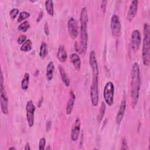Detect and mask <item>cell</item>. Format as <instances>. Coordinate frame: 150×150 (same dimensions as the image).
<instances>
[{"instance_id":"17","label":"cell","mask_w":150,"mask_h":150,"mask_svg":"<svg viewBox=\"0 0 150 150\" xmlns=\"http://www.w3.org/2000/svg\"><path fill=\"white\" fill-rule=\"evenodd\" d=\"M54 70V63L52 61L49 62L46 66V77L48 81H50L53 78Z\"/></svg>"},{"instance_id":"31","label":"cell","mask_w":150,"mask_h":150,"mask_svg":"<svg viewBox=\"0 0 150 150\" xmlns=\"http://www.w3.org/2000/svg\"><path fill=\"white\" fill-rule=\"evenodd\" d=\"M43 11H40V12L39 13V15H38V17H37L36 20V22L37 23L39 22L42 20V19L43 18Z\"/></svg>"},{"instance_id":"5","label":"cell","mask_w":150,"mask_h":150,"mask_svg":"<svg viewBox=\"0 0 150 150\" xmlns=\"http://www.w3.org/2000/svg\"><path fill=\"white\" fill-rule=\"evenodd\" d=\"M98 91V75L92 74V81L90 86V94L92 105L97 106L98 103L99 98Z\"/></svg>"},{"instance_id":"7","label":"cell","mask_w":150,"mask_h":150,"mask_svg":"<svg viewBox=\"0 0 150 150\" xmlns=\"http://www.w3.org/2000/svg\"><path fill=\"white\" fill-rule=\"evenodd\" d=\"M110 28L112 35L115 38H118L121 35V25L120 18L117 15H113L110 21Z\"/></svg>"},{"instance_id":"21","label":"cell","mask_w":150,"mask_h":150,"mask_svg":"<svg viewBox=\"0 0 150 150\" xmlns=\"http://www.w3.org/2000/svg\"><path fill=\"white\" fill-rule=\"evenodd\" d=\"M32 49V42L30 39H27L26 41L21 46V50L22 52H27L31 50Z\"/></svg>"},{"instance_id":"10","label":"cell","mask_w":150,"mask_h":150,"mask_svg":"<svg viewBox=\"0 0 150 150\" xmlns=\"http://www.w3.org/2000/svg\"><path fill=\"white\" fill-rule=\"evenodd\" d=\"M67 26H68V31L70 37L73 39H76L79 36V28H78L77 22L74 18L71 17L69 19L68 21Z\"/></svg>"},{"instance_id":"29","label":"cell","mask_w":150,"mask_h":150,"mask_svg":"<svg viewBox=\"0 0 150 150\" xmlns=\"http://www.w3.org/2000/svg\"><path fill=\"white\" fill-rule=\"evenodd\" d=\"M128 149V147L127 140L125 138H124L122 139V145L121 147V149Z\"/></svg>"},{"instance_id":"23","label":"cell","mask_w":150,"mask_h":150,"mask_svg":"<svg viewBox=\"0 0 150 150\" xmlns=\"http://www.w3.org/2000/svg\"><path fill=\"white\" fill-rule=\"evenodd\" d=\"M105 108H106V105L104 102H102L101 104V106L99 110V113L97 116V121L98 122H101V121L103 120L105 112Z\"/></svg>"},{"instance_id":"16","label":"cell","mask_w":150,"mask_h":150,"mask_svg":"<svg viewBox=\"0 0 150 150\" xmlns=\"http://www.w3.org/2000/svg\"><path fill=\"white\" fill-rule=\"evenodd\" d=\"M57 57L59 62L62 63H64L66 61L67 58V54L63 45L59 46L57 53Z\"/></svg>"},{"instance_id":"12","label":"cell","mask_w":150,"mask_h":150,"mask_svg":"<svg viewBox=\"0 0 150 150\" xmlns=\"http://www.w3.org/2000/svg\"><path fill=\"white\" fill-rule=\"evenodd\" d=\"M126 107H127V101L125 98H124L121 102V104L115 118V122L117 125H120L123 119L125 111L126 110Z\"/></svg>"},{"instance_id":"2","label":"cell","mask_w":150,"mask_h":150,"mask_svg":"<svg viewBox=\"0 0 150 150\" xmlns=\"http://www.w3.org/2000/svg\"><path fill=\"white\" fill-rule=\"evenodd\" d=\"M88 21V16L87 9L86 7H83L80 12V53H84L86 52L88 42V33H87V23Z\"/></svg>"},{"instance_id":"13","label":"cell","mask_w":150,"mask_h":150,"mask_svg":"<svg viewBox=\"0 0 150 150\" xmlns=\"http://www.w3.org/2000/svg\"><path fill=\"white\" fill-rule=\"evenodd\" d=\"M138 1L134 0L131 2L127 13V19L129 21H131L136 16L138 11Z\"/></svg>"},{"instance_id":"33","label":"cell","mask_w":150,"mask_h":150,"mask_svg":"<svg viewBox=\"0 0 150 150\" xmlns=\"http://www.w3.org/2000/svg\"><path fill=\"white\" fill-rule=\"evenodd\" d=\"M106 4H107V1H102V2H101V9L102 11L103 12V13H104V12H105V11Z\"/></svg>"},{"instance_id":"34","label":"cell","mask_w":150,"mask_h":150,"mask_svg":"<svg viewBox=\"0 0 150 150\" xmlns=\"http://www.w3.org/2000/svg\"><path fill=\"white\" fill-rule=\"evenodd\" d=\"M84 143V133L83 131H81V137H80V143H79V145L80 146H82Z\"/></svg>"},{"instance_id":"9","label":"cell","mask_w":150,"mask_h":150,"mask_svg":"<svg viewBox=\"0 0 150 150\" xmlns=\"http://www.w3.org/2000/svg\"><path fill=\"white\" fill-rule=\"evenodd\" d=\"M141 41V35L138 29L132 31L131 36V47L134 52H137L139 48Z\"/></svg>"},{"instance_id":"15","label":"cell","mask_w":150,"mask_h":150,"mask_svg":"<svg viewBox=\"0 0 150 150\" xmlns=\"http://www.w3.org/2000/svg\"><path fill=\"white\" fill-rule=\"evenodd\" d=\"M70 60L72 63L74 69L77 70H79L81 67V60L78 54L73 53L70 56Z\"/></svg>"},{"instance_id":"24","label":"cell","mask_w":150,"mask_h":150,"mask_svg":"<svg viewBox=\"0 0 150 150\" xmlns=\"http://www.w3.org/2000/svg\"><path fill=\"white\" fill-rule=\"evenodd\" d=\"M30 25L29 22L28 21H25L22 22L18 26V30L21 31L22 32H26L28 29L30 28Z\"/></svg>"},{"instance_id":"20","label":"cell","mask_w":150,"mask_h":150,"mask_svg":"<svg viewBox=\"0 0 150 150\" xmlns=\"http://www.w3.org/2000/svg\"><path fill=\"white\" fill-rule=\"evenodd\" d=\"M45 8L50 16L54 15V4L52 0H47L45 1Z\"/></svg>"},{"instance_id":"35","label":"cell","mask_w":150,"mask_h":150,"mask_svg":"<svg viewBox=\"0 0 150 150\" xmlns=\"http://www.w3.org/2000/svg\"><path fill=\"white\" fill-rule=\"evenodd\" d=\"M24 149L25 150H30V145H29V142H27L25 145V147H24Z\"/></svg>"},{"instance_id":"32","label":"cell","mask_w":150,"mask_h":150,"mask_svg":"<svg viewBox=\"0 0 150 150\" xmlns=\"http://www.w3.org/2000/svg\"><path fill=\"white\" fill-rule=\"evenodd\" d=\"M52 124V123L51 121H47L46 122V132H48L50 129Z\"/></svg>"},{"instance_id":"8","label":"cell","mask_w":150,"mask_h":150,"mask_svg":"<svg viewBox=\"0 0 150 150\" xmlns=\"http://www.w3.org/2000/svg\"><path fill=\"white\" fill-rule=\"evenodd\" d=\"M35 110L36 107L33 101L32 100L28 101L26 105V120L29 127H32L34 125Z\"/></svg>"},{"instance_id":"28","label":"cell","mask_w":150,"mask_h":150,"mask_svg":"<svg viewBox=\"0 0 150 150\" xmlns=\"http://www.w3.org/2000/svg\"><path fill=\"white\" fill-rule=\"evenodd\" d=\"M45 144H46V139L43 137L41 138L39 140V150H43L45 149Z\"/></svg>"},{"instance_id":"14","label":"cell","mask_w":150,"mask_h":150,"mask_svg":"<svg viewBox=\"0 0 150 150\" xmlns=\"http://www.w3.org/2000/svg\"><path fill=\"white\" fill-rule=\"evenodd\" d=\"M75 99H76L75 94H74L73 91L71 90L70 91V98L67 101L66 108V114L68 115L70 114L73 111Z\"/></svg>"},{"instance_id":"3","label":"cell","mask_w":150,"mask_h":150,"mask_svg":"<svg viewBox=\"0 0 150 150\" xmlns=\"http://www.w3.org/2000/svg\"><path fill=\"white\" fill-rule=\"evenodd\" d=\"M143 42L142 48V57L143 64L149 66L150 63V47H149V26L145 23L143 27Z\"/></svg>"},{"instance_id":"25","label":"cell","mask_w":150,"mask_h":150,"mask_svg":"<svg viewBox=\"0 0 150 150\" xmlns=\"http://www.w3.org/2000/svg\"><path fill=\"white\" fill-rule=\"evenodd\" d=\"M30 13L26 11H22L19 13V16L18 18L17 21L18 22H22L25 21H26V19H28V18H29L30 16Z\"/></svg>"},{"instance_id":"4","label":"cell","mask_w":150,"mask_h":150,"mask_svg":"<svg viewBox=\"0 0 150 150\" xmlns=\"http://www.w3.org/2000/svg\"><path fill=\"white\" fill-rule=\"evenodd\" d=\"M0 103L1 112L4 114H8V98L4 86V80L2 71H1L0 77Z\"/></svg>"},{"instance_id":"22","label":"cell","mask_w":150,"mask_h":150,"mask_svg":"<svg viewBox=\"0 0 150 150\" xmlns=\"http://www.w3.org/2000/svg\"><path fill=\"white\" fill-rule=\"evenodd\" d=\"M47 46L45 42H42L40 46L39 56L41 59H44L47 54Z\"/></svg>"},{"instance_id":"30","label":"cell","mask_w":150,"mask_h":150,"mask_svg":"<svg viewBox=\"0 0 150 150\" xmlns=\"http://www.w3.org/2000/svg\"><path fill=\"white\" fill-rule=\"evenodd\" d=\"M44 32L46 35L48 36L50 33V31H49V25L47 23V22H45V25H44Z\"/></svg>"},{"instance_id":"1","label":"cell","mask_w":150,"mask_h":150,"mask_svg":"<svg viewBox=\"0 0 150 150\" xmlns=\"http://www.w3.org/2000/svg\"><path fill=\"white\" fill-rule=\"evenodd\" d=\"M141 86L140 69L138 63L135 62L132 67L130 81V93L131 97V105L133 108L137 105L139 97Z\"/></svg>"},{"instance_id":"19","label":"cell","mask_w":150,"mask_h":150,"mask_svg":"<svg viewBox=\"0 0 150 150\" xmlns=\"http://www.w3.org/2000/svg\"><path fill=\"white\" fill-rule=\"evenodd\" d=\"M30 75L28 73H25L21 81V88L23 90H27L29 86V80Z\"/></svg>"},{"instance_id":"6","label":"cell","mask_w":150,"mask_h":150,"mask_svg":"<svg viewBox=\"0 0 150 150\" xmlns=\"http://www.w3.org/2000/svg\"><path fill=\"white\" fill-rule=\"evenodd\" d=\"M114 86L111 81H108L104 86L103 96L105 103L108 105L111 106L114 103Z\"/></svg>"},{"instance_id":"11","label":"cell","mask_w":150,"mask_h":150,"mask_svg":"<svg viewBox=\"0 0 150 150\" xmlns=\"http://www.w3.org/2000/svg\"><path fill=\"white\" fill-rule=\"evenodd\" d=\"M80 132V120L77 117L74 122L71 130L70 136L72 141H77L79 137Z\"/></svg>"},{"instance_id":"18","label":"cell","mask_w":150,"mask_h":150,"mask_svg":"<svg viewBox=\"0 0 150 150\" xmlns=\"http://www.w3.org/2000/svg\"><path fill=\"white\" fill-rule=\"evenodd\" d=\"M59 73H60L62 81L63 82V83L66 87H69L70 84V81L66 72L65 71L63 67V66H62L61 65H59Z\"/></svg>"},{"instance_id":"36","label":"cell","mask_w":150,"mask_h":150,"mask_svg":"<svg viewBox=\"0 0 150 150\" xmlns=\"http://www.w3.org/2000/svg\"><path fill=\"white\" fill-rule=\"evenodd\" d=\"M8 149H13V150H15L16 149V148H15V147H13V146H11V147H9V148H8Z\"/></svg>"},{"instance_id":"26","label":"cell","mask_w":150,"mask_h":150,"mask_svg":"<svg viewBox=\"0 0 150 150\" xmlns=\"http://www.w3.org/2000/svg\"><path fill=\"white\" fill-rule=\"evenodd\" d=\"M19 9L16 8H14L11 9L9 11V15L12 19H14L19 13Z\"/></svg>"},{"instance_id":"27","label":"cell","mask_w":150,"mask_h":150,"mask_svg":"<svg viewBox=\"0 0 150 150\" xmlns=\"http://www.w3.org/2000/svg\"><path fill=\"white\" fill-rule=\"evenodd\" d=\"M26 36L24 34H22L17 38V43L19 45H22L26 41Z\"/></svg>"}]
</instances>
